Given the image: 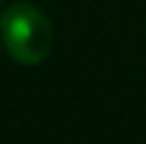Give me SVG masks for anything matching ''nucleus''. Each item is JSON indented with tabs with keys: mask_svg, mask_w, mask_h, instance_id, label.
<instances>
[{
	"mask_svg": "<svg viewBox=\"0 0 146 144\" xmlns=\"http://www.w3.org/2000/svg\"><path fill=\"white\" fill-rule=\"evenodd\" d=\"M0 3H3V0H0Z\"/></svg>",
	"mask_w": 146,
	"mask_h": 144,
	"instance_id": "2",
	"label": "nucleus"
},
{
	"mask_svg": "<svg viewBox=\"0 0 146 144\" xmlns=\"http://www.w3.org/2000/svg\"><path fill=\"white\" fill-rule=\"evenodd\" d=\"M0 39L8 54L26 64H41L54 49V26L33 3H10L0 15Z\"/></svg>",
	"mask_w": 146,
	"mask_h": 144,
	"instance_id": "1",
	"label": "nucleus"
}]
</instances>
